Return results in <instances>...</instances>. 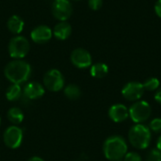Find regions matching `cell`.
I'll list each match as a JSON object with an SVG mask.
<instances>
[{
    "mask_svg": "<svg viewBox=\"0 0 161 161\" xmlns=\"http://www.w3.org/2000/svg\"><path fill=\"white\" fill-rule=\"evenodd\" d=\"M22 94H23L22 87L19 84H11L6 92V98L8 101L13 102L18 100L22 96Z\"/></svg>",
    "mask_w": 161,
    "mask_h": 161,
    "instance_id": "cell-18",
    "label": "cell"
},
{
    "mask_svg": "<svg viewBox=\"0 0 161 161\" xmlns=\"http://www.w3.org/2000/svg\"><path fill=\"white\" fill-rule=\"evenodd\" d=\"M30 44L28 41L23 36L13 37L8 43L9 56L15 59L24 58L29 52Z\"/></svg>",
    "mask_w": 161,
    "mask_h": 161,
    "instance_id": "cell-5",
    "label": "cell"
},
{
    "mask_svg": "<svg viewBox=\"0 0 161 161\" xmlns=\"http://www.w3.org/2000/svg\"><path fill=\"white\" fill-rule=\"evenodd\" d=\"M72 63L79 69H86L92 66V59L91 54L83 48H76L71 54Z\"/></svg>",
    "mask_w": 161,
    "mask_h": 161,
    "instance_id": "cell-10",
    "label": "cell"
},
{
    "mask_svg": "<svg viewBox=\"0 0 161 161\" xmlns=\"http://www.w3.org/2000/svg\"><path fill=\"white\" fill-rule=\"evenodd\" d=\"M129 110V118L135 124H143L152 114V108L147 101L139 100L133 102L131 107L128 108Z\"/></svg>",
    "mask_w": 161,
    "mask_h": 161,
    "instance_id": "cell-4",
    "label": "cell"
},
{
    "mask_svg": "<svg viewBox=\"0 0 161 161\" xmlns=\"http://www.w3.org/2000/svg\"><path fill=\"white\" fill-rule=\"evenodd\" d=\"M154 97H155V100H156L158 104H160L161 105V87H159V88L157 90V92H156Z\"/></svg>",
    "mask_w": 161,
    "mask_h": 161,
    "instance_id": "cell-26",
    "label": "cell"
},
{
    "mask_svg": "<svg viewBox=\"0 0 161 161\" xmlns=\"http://www.w3.org/2000/svg\"><path fill=\"white\" fill-rule=\"evenodd\" d=\"M28 161H44L42 158H40V157H32V158H30Z\"/></svg>",
    "mask_w": 161,
    "mask_h": 161,
    "instance_id": "cell-28",
    "label": "cell"
},
{
    "mask_svg": "<svg viewBox=\"0 0 161 161\" xmlns=\"http://www.w3.org/2000/svg\"><path fill=\"white\" fill-rule=\"evenodd\" d=\"M124 161H142L140 154L136 152H127L124 158Z\"/></svg>",
    "mask_w": 161,
    "mask_h": 161,
    "instance_id": "cell-23",
    "label": "cell"
},
{
    "mask_svg": "<svg viewBox=\"0 0 161 161\" xmlns=\"http://www.w3.org/2000/svg\"><path fill=\"white\" fill-rule=\"evenodd\" d=\"M91 75L94 78H103L108 74V66L106 63L98 62L91 66Z\"/></svg>",
    "mask_w": 161,
    "mask_h": 161,
    "instance_id": "cell-16",
    "label": "cell"
},
{
    "mask_svg": "<svg viewBox=\"0 0 161 161\" xmlns=\"http://www.w3.org/2000/svg\"><path fill=\"white\" fill-rule=\"evenodd\" d=\"M52 34H53L52 29L49 26L39 25L31 31L30 37L34 42L42 44V43H45L48 41H50V39L52 38Z\"/></svg>",
    "mask_w": 161,
    "mask_h": 161,
    "instance_id": "cell-13",
    "label": "cell"
},
{
    "mask_svg": "<svg viewBox=\"0 0 161 161\" xmlns=\"http://www.w3.org/2000/svg\"><path fill=\"white\" fill-rule=\"evenodd\" d=\"M143 88L148 92H155L160 87V81L157 77H149L143 83Z\"/></svg>",
    "mask_w": 161,
    "mask_h": 161,
    "instance_id": "cell-20",
    "label": "cell"
},
{
    "mask_svg": "<svg viewBox=\"0 0 161 161\" xmlns=\"http://www.w3.org/2000/svg\"><path fill=\"white\" fill-rule=\"evenodd\" d=\"M0 125H1V118H0Z\"/></svg>",
    "mask_w": 161,
    "mask_h": 161,
    "instance_id": "cell-29",
    "label": "cell"
},
{
    "mask_svg": "<svg viewBox=\"0 0 161 161\" xmlns=\"http://www.w3.org/2000/svg\"><path fill=\"white\" fill-rule=\"evenodd\" d=\"M8 28L13 34H20L24 29V21L18 15H12L8 21Z\"/></svg>",
    "mask_w": 161,
    "mask_h": 161,
    "instance_id": "cell-15",
    "label": "cell"
},
{
    "mask_svg": "<svg viewBox=\"0 0 161 161\" xmlns=\"http://www.w3.org/2000/svg\"><path fill=\"white\" fill-rule=\"evenodd\" d=\"M108 117L114 123H123L129 118V110L124 104H114L108 109Z\"/></svg>",
    "mask_w": 161,
    "mask_h": 161,
    "instance_id": "cell-11",
    "label": "cell"
},
{
    "mask_svg": "<svg viewBox=\"0 0 161 161\" xmlns=\"http://www.w3.org/2000/svg\"><path fill=\"white\" fill-rule=\"evenodd\" d=\"M146 161H161V152L157 148L151 150L146 156Z\"/></svg>",
    "mask_w": 161,
    "mask_h": 161,
    "instance_id": "cell-22",
    "label": "cell"
},
{
    "mask_svg": "<svg viewBox=\"0 0 161 161\" xmlns=\"http://www.w3.org/2000/svg\"><path fill=\"white\" fill-rule=\"evenodd\" d=\"M157 149L159 150L161 152V135L159 136V138L158 139V141H157Z\"/></svg>",
    "mask_w": 161,
    "mask_h": 161,
    "instance_id": "cell-27",
    "label": "cell"
},
{
    "mask_svg": "<svg viewBox=\"0 0 161 161\" xmlns=\"http://www.w3.org/2000/svg\"><path fill=\"white\" fill-rule=\"evenodd\" d=\"M44 92H45V91H44L43 85H42L41 83L35 82V81L27 83L23 89V95L25 98H26L28 100L39 99L42 96H43Z\"/></svg>",
    "mask_w": 161,
    "mask_h": 161,
    "instance_id": "cell-12",
    "label": "cell"
},
{
    "mask_svg": "<svg viewBox=\"0 0 161 161\" xmlns=\"http://www.w3.org/2000/svg\"><path fill=\"white\" fill-rule=\"evenodd\" d=\"M88 5L91 9L92 10H98L103 6V0H89Z\"/></svg>",
    "mask_w": 161,
    "mask_h": 161,
    "instance_id": "cell-24",
    "label": "cell"
},
{
    "mask_svg": "<svg viewBox=\"0 0 161 161\" xmlns=\"http://www.w3.org/2000/svg\"><path fill=\"white\" fill-rule=\"evenodd\" d=\"M7 116H8V121L11 124H13L14 125L21 124L23 122V120H24V112H23V110L21 108H16V107H13V108H9L8 110Z\"/></svg>",
    "mask_w": 161,
    "mask_h": 161,
    "instance_id": "cell-17",
    "label": "cell"
},
{
    "mask_svg": "<svg viewBox=\"0 0 161 161\" xmlns=\"http://www.w3.org/2000/svg\"><path fill=\"white\" fill-rule=\"evenodd\" d=\"M75 1H80V0H75Z\"/></svg>",
    "mask_w": 161,
    "mask_h": 161,
    "instance_id": "cell-30",
    "label": "cell"
},
{
    "mask_svg": "<svg viewBox=\"0 0 161 161\" xmlns=\"http://www.w3.org/2000/svg\"><path fill=\"white\" fill-rule=\"evenodd\" d=\"M64 95L70 100H76L81 96V90L75 84H69L64 88Z\"/></svg>",
    "mask_w": 161,
    "mask_h": 161,
    "instance_id": "cell-19",
    "label": "cell"
},
{
    "mask_svg": "<svg viewBox=\"0 0 161 161\" xmlns=\"http://www.w3.org/2000/svg\"><path fill=\"white\" fill-rule=\"evenodd\" d=\"M129 143L136 149L145 150L150 146L152 133L150 128L143 124L134 125L128 132Z\"/></svg>",
    "mask_w": 161,
    "mask_h": 161,
    "instance_id": "cell-3",
    "label": "cell"
},
{
    "mask_svg": "<svg viewBox=\"0 0 161 161\" xmlns=\"http://www.w3.org/2000/svg\"><path fill=\"white\" fill-rule=\"evenodd\" d=\"M151 130V132L159 134L161 133V118H155L153 119L148 126Z\"/></svg>",
    "mask_w": 161,
    "mask_h": 161,
    "instance_id": "cell-21",
    "label": "cell"
},
{
    "mask_svg": "<svg viewBox=\"0 0 161 161\" xmlns=\"http://www.w3.org/2000/svg\"><path fill=\"white\" fill-rule=\"evenodd\" d=\"M128 151L126 141L119 135L108 137L103 144V153L107 159L121 161Z\"/></svg>",
    "mask_w": 161,
    "mask_h": 161,
    "instance_id": "cell-2",
    "label": "cell"
},
{
    "mask_svg": "<svg viewBox=\"0 0 161 161\" xmlns=\"http://www.w3.org/2000/svg\"><path fill=\"white\" fill-rule=\"evenodd\" d=\"M72 33V26L69 23L62 21L58 23L53 30V34L54 36L60 41H64L66 39H68L70 37Z\"/></svg>",
    "mask_w": 161,
    "mask_h": 161,
    "instance_id": "cell-14",
    "label": "cell"
},
{
    "mask_svg": "<svg viewBox=\"0 0 161 161\" xmlns=\"http://www.w3.org/2000/svg\"><path fill=\"white\" fill-rule=\"evenodd\" d=\"M52 13L58 21H66L73 13V6L69 0H55L52 4Z\"/></svg>",
    "mask_w": 161,
    "mask_h": 161,
    "instance_id": "cell-9",
    "label": "cell"
},
{
    "mask_svg": "<svg viewBox=\"0 0 161 161\" xmlns=\"http://www.w3.org/2000/svg\"><path fill=\"white\" fill-rule=\"evenodd\" d=\"M24 139V133L22 128H20L17 125H10L8 126L4 134H3V140L6 144L10 149H17L21 146Z\"/></svg>",
    "mask_w": 161,
    "mask_h": 161,
    "instance_id": "cell-7",
    "label": "cell"
},
{
    "mask_svg": "<svg viewBox=\"0 0 161 161\" xmlns=\"http://www.w3.org/2000/svg\"><path fill=\"white\" fill-rule=\"evenodd\" d=\"M155 11L157 15L161 18V0H158L155 4Z\"/></svg>",
    "mask_w": 161,
    "mask_h": 161,
    "instance_id": "cell-25",
    "label": "cell"
},
{
    "mask_svg": "<svg viewBox=\"0 0 161 161\" xmlns=\"http://www.w3.org/2000/svg\"><path fill=\"white\" fill-rule=\"evenodd\" d=\"M145 90L142 83L137 81H131L126 83L122 89V95L125 99L132 102L141 100Z\"/></svg>",
    "mask_w": 161,
    "mask_h": 161,
    "instance_id": "cell-8",
    "label": "cell"
},
{
    "mask_svg": "<svg viewBox=\"0 0 161 161\" xmlns=\"http://www.w3.org/2000/svg\"><path fill=\"white\" fill-rule=\"evenodd\" d=\"M65 84L64 77L60 71L51 69L47 71L43 76V86L50 92H59Z\"/></svg>",
    "mask_w": 161,
    "mask_h": 161,
    "instance_id": "cell-6",
    "label": "cell"
},
{
    "mask_svg": "<svg viewBox=\"0 0 161 161\" xmlns=\"http://www.w3.org/2000/svg\"><path fill=\"white\" fill-rule=\"evenodd\" d=\"M31 66L25 60L14 59L8 62L4 70L6 78L11 84H19L26 82L31 75Z\"/></svg>",
    "mask_w": 161,
    "mask_h": 161,
    "instance_id": "cell-1",
    "label": "cell"
}]
</instances>
